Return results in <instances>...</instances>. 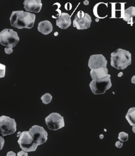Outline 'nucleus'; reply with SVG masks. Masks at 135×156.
Segmentation results:
<instances>
[{"label":"nucleus","instance_id":"a878e982","mask_svg":"<svg viewBox=\"0 0 135 156\" xmlns=\"http://www.w3.org/2000/svg\"><path fill=\"white\" fill-rule=\"evenodd\" d=\"M83 4L84 5H88L89 4V1H88V0H85L84 2H83Z\"/></svg>","mask_w":135,"mask_h":156},{"label":"nucleus","instance_id":"393cba45","mask_svg":"<svg viewBox=\"0 0 135 156\" xmlns=\"http://www.w3.org/2000/svg\"><path fill=\"white\" fill-rule=\"evenodd\" d=\"M6 156H16V154L13 151H9L7 153Z\"/></svg>","mask_w":135,"mask_h":156},{"label":"nucleus","instance_id":"4be33fe9","mask_svg":"<svg viewBox=\"0 0 135 156\" xmlns=\"http://www.w3.org/2000/svg\"><path fill=\"white\" fill-rule=\"evenodd\" d=\"M4 51H5V53L6 54L10 55V54L13 52V49L11 48H8V47H6V48L4 49Z\"/></svg>","mask_w":135,"mask_h":156},{"label":"nucleus","instance_id":"dca6fc26","mask_svg":"<svg viewBox=\"0 0 135 156\" xmlns=\"http://www.w3.org/2000/svg\"><path fill=\"white\" fill-rule=\"evenodd\" d=\"M126 119L129 125L134 127L135 126V108H130L126 115Z\"/></svg>","mask_w":135,"mask_h":156},{"label":"nucleus","instance_id":"2eb2a0df","mask_svg":"<svg viewBox=\"0 0 135 156\" xmlns=\"http://www.w3.org/2000/svg\"><path fill=\"white\" fill-rule=\"evenodd\" d=\"M135 16V8L134 6H130L124 10L123 14L121 16L124 21L127 22L128 23H133V20Z\"/></svg>","mask_w":135,"mask_h":156},{"label":"nucleus","instance_id":"f03ea898","mask_svg":"<svg viewBox=\"0 0 135 156\" xmlns=\"http://www.w3.org/2000/svg\"><path fill=\"white\" fill-rule=\"evenodd\" d=\"M110 65L117 70H125L131 64V54L124 49H119L112 53Z\"/></svg>","mask_w":135,"mask_h":156},{"label":"nucleus","instance_id":"0eeeda50","mask_svg":"<svg viewBox=\"0 0 135 156\" xmlns=\"http://www.w3.org/2000/svg\"><path fill=\"white\" fill-rule=\"evenodd\" d=\"M45 123L49 130L57 131L65 127L64 118L57 112L50 114L45 119Z\"/></svg>","mask_w":135,"mask_h":156},{"label":"nucleus","instance_id":"39448f33","mask_svg":"<svg viewBox=\"0 0 135 156\" xmlns=\"http://www.w3.org/2000/svg\"><path fill=\"white\" fill-rule=\"evenodd\" d=\"M18 143L22 150L26 152L35 151L38 146L34 141V139L29 131L20 133Z\"/></svg>","mask_w":135,"mask_h":156},{"label":"nucleus","instance_id":"f3484780","mask_svg":"<svg viewBox=\"0 0 135 156\" xmlns=\"http://www.w3.org/2000/svg\"><path fill=\"white\" fill-rule=\"evenodd\" d=\"M41 99L43 104L48 105L50 104L52 99V96L48 93L44 94L41 97Z\"/></svg>","mask_w":135,"mask_h":156},{"label":"nucleus","instance_id":"c756f323","mask_svg":"<svg viewBox=\"0 0 135 156\" xmlns=\"http://www.w3.org/2000/svg\"><path fill=\"white\" fill-rule=\"evenodd\" d=\"M99 21V20L98 19H96V22H98Z\"/></svg>","mask_w":135,"mask_h":156},{"label":"nucleus","instance_id":"6e6552de","mask_svg":"<svg viewBox=\"0 0 135 156\" xmlns=\"http://www.w3.org/2000/svg\"><path fill=\"white\" fill-rule=\"evenodd\" d=\"M34 140L38 146L44 144L48 140V133L44 128L37 125H34L29 131Z\"/></svg>","mask_w":135,"mask_h":156},{"label":"nucleus","instance_id":"1a4fd4ad","mask_svg":"<svg viewBox=\"0 0 135 156\" xmlns=\"http://www.w3.org/2000/svg\"><path fill=\"white\" fill-rule=\"evenodd\" d=\"M107 60L102 55H91L88 61V67L91 70L101 67L107 68Z\"/></svg>","mask_w":135,"mask_h":156},{"label":"nucleus","instance_id":"a211bd4d","mask_svg":"<svg viewBox=\"0 0 135 156\" xmlns=\"http://www.w3.org/2000/svg\"><path fill=\"white\" fill-rule=\"evenodd\" d=\"M118 138L120 141L126 142L128 140V134L125 132H120L119 133Z\"/></svg>","mask_w":135,"mask_h":156},{"label":"nucleus","instance_id":"423d86ee","mask_svg":"<svg viewBox=\"0 0 135 156\" xmlns=\"http://www.w3.org/2000/svg\"><path fill=\"white\" fill-rule=\"evenodd\" d=\"M16 131V123L14 119L5 115L0 117V135L2 136L12 135Z\"/></svg>","mask_w":135,"mask_h":156},{"label":"nucleus","instance_id":"5701e85b","mask_svg":"<svg viewBox=\"0 0 135 156\" xmlns=\"http://www.w3.org/2000/svg\"><path fill=\"white\" fill-rule=\"evenodd\" d=\"M17 156H28V154H27V152H25L23 150H22L18 152Z\"/></svg>","mask_w":135,"mask_h":156},{"label":"nucleus","instance_id":"f8f14e48","mask_svg":"<svg viewBox=\"0 0 135 156\" xmlns=\"http://www.w3.org/2000/svg\"><path fill=\"white\" fill-rule=\"evenodd\" d=\"M71 23L70 16L67 13H62L61 16L56 19V25L61 29H67Z\"/></svg>","mask_w":135,"mask_h":156},{"label":"nucleus","instance_id":"ddd939ff","mask_svg":"<svg viewBox=\"0 0 135 156\" xmlns=\"http://www.w3.org/2000/svg\"><path fill=\"white\" fill-rule=\"evenodd\" d=\"M108 75V69L105 67L94 69L90 71V76L92 78V80L102 79L105 78Z\"/></svg>","mask_w":135,"mask_h":156},{"label":"nucleus","instance_id":"6ab92c4d","mask_svg":"<svg viewBox=\"0 0 135 156\" xmlns=\"http://www.w3.org/2000/svg\"><path fill=\"white\" fill-rule=\"evenodd\" d=\"M6 66L0 63V78H4L5 75Z\"/></svg>","mask_w":135,"mask_h":156},{"label":"nucleus","instance_id":"4468645a","mask_svg":"<svg viewBox=\"0 0 135 156\" xmlns=\"http://www.w3.org/2000/svg\"><path fill=\"white\" fill-rule=\"evenodd\" d=\"M37 30L44 35H48L53 30V26L48 20H45L40 22L37 27Z\"/></svg>","mask_w":135,"mask_h":156},{"label":"nucleus","instance_id":"b1692460","mask_svg":"<svg viewBox=\"0 0 135 156\" xmlns=\"http://www.w3.org/2000/svg\"><path fill=\"white\" fill-rule=\"evenodd\" d=\"M115 146L118 148H121L122 147H123V143H122L121 141H117V142L115 143Z\"/></svg>","mask_w":135,"mask_h":156},{"label":"nucleus","instance_id":"9b49d317","mask_svg":"<svg viewBox=\"0 0 135 156\" xmlns=\"http://www.w3.org/2000/svg\"><path fill=\"white\" fill-rule=\"evenodd\" d=\"M24 8L27 12L39 13L41 11L42 3L41 0H25Z\"/></svg>","mask_w":135,"mask_h":156},{"label":"nucleus","instance_id":"aec40b11","mask_svg":"<svg viewBox=\"0 0 135 156\" xmlns=\"http://www.w3.org/2000/svg\"><path fill=\"white\" fill-rule=\"evenodd\" d=\"M76 16L79 19H83L84 17L85 13L82 11H79L77 13V14H76Z\"/></svg>","mask_w":135,"mask_h":156},{"label":"nucleus","instance_id":"20e7f679","mask_svg":"<svg viewBox=\"0 0 135 156\" xmlns=\"http://www.w3.org/2000/svg\"><path fill=\"white\" fill-rule=\"evenodd\" d=\"M20 40L16 32L13 29H5L0 32V43L1 45L13 48Z\"/></svg>","mask_w":135,"mask_h":156},{"label":"nucleus","instance_id":"7ed1b4c3","mask_svg":"<svg viewBox=\"0 0 135 156\" xmlns=\"http://www.w3.org/2000/svg\"><path fill=\"white\" fill-rule=\"evenodd\" d=\"M110 77L111 76L108 74L105 78L92 80L89 84L92 93L94 94H103L109 90L112 86Z\"/></svg>","mask_w":135,"mask_h":156},{"label":"nucleus","instance_id":"cd10ccee","mask_svg":"<svg viewBox=\"0 0 135 156\" xmlns=\"http://www.w3.org/2000/svg\"><path fill=\"white\" fill-rule=\"evenodd\" d=\"M123 75V72H120L119 74H118V77H121Z\"/></svg>","mask_w":135,"mask_h":156},{"label":"nucleus","instance_id":"c85d7f7f","mask_svg":"<svg viewBox=\"0 0 135 156\" xmlns=\"http://www.w3.org/2000/svg\"><path fill=\"white\" fill-rule=\"evenodd\" d=\"M100 138L101 139H102L103 138H104V136H103V135H101L100 136Z\"/></svg>","mask_w":135,"mask_h":156},{"label":"nucleus","instance_id":"bb28decb","mask_svg":"<svg viewBox=\"0 0 135 156\" xmlns=\"http://www.w3.org/2000/svg\"><path fill=\"white\" fill-rule=\"evenodd\" d=\"M135 76H133V78H132V79H131V82H133V84H134V83H135Z\"/></svg>","mask_w":135,"mask_h":156},{"label":"nucleus","instance_id":"9d476101","mask_svg":"<svg viewBox=\"0 0 135 156\" xmlns=\"http://www.w3.org/2000/svg\"><path fill=\"white\" fill-rule=\"evenodd\" d=\"M91 22L92 19L90 15L88 13H85L84 17L83 19H79L76 16H74L73 21V26L78 30H86L90 27Z\"/></svg>","mask_w":135,"mask_h":156},{"label":"nucleus","instance_id":"f257e3e1","mask_svg":"<svg viewBox=\"0 0 135 156\" xmlns=\"http://www.w3.org/2000/svg\"><path fill=\"white\" fill-rule=\"evenodd\" d=\"M36 16L34 13L22 10L12 12L10 21L11 26L18 29H32L35 23Z\"/></svg>","mask_w":135,"mask_h":156},{"label":"nucleus","instance_id":"412c9836","mask_svg":"<svg viewBox=\"0 0 135 156\" xmlns=\"http://www.w3.org/2000/svg\"><path fill=\"white\" fill-rule=\"evenodd\" d=\"M4 143H5V140L3 137L0 136V151L3 149V147L4 146Z\"/></svg>","mask_w":135,"mask_h":156}]
</instances>
